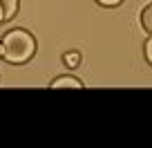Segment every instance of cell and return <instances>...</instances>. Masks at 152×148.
Segmentation results:
<instances>
[{
	"label": "cell",
	"instance_id": "9",
	"mask_svg": "<svg viewBox=\"0 0 152 148\" xmlns=\"http://www.w3.org/2000/svg\"><path fill=\"white\" fill-rule=\"evenodd\" d=\"M0 56H2V43H0Z\"/></svg>",
	"mask_w": 152,
	"mask_h": 148
},
{
	"label": "cell",
	"instance_id": "4",
	"mask_svg": "<svg viewBox=\"0 0 152 148\" xmlns=\"http://www.w3.org/2000/svg\"><path fill=\"white\" fill-rule=\"evenodd\" d=\"M141 25H143V29H145V32L152 34V5H148L145 9H143V14H141Z\"/></svg>",
	"mask_w": 152,
	"mask_h": 148
},
{
	"label": "cell",
	"instance_id": "8",
	"mask_svg": "<svg viewBox=\"0 0 152 148\" xmlns=\"http://www.w3.org/2000/svg\"><path fill=\"white\" fill-rule=\"evenodd\" d=\"M5 20V9H2V5H0V23Z\"/></svg>",
	"mask_w": 152,
	"mask_h": 148
},
{
	"label": "cell",
	"instance_id": "7",
	"mask_svg": "<svg viewBox=\"0 0 152 148\" xmlns=\"http://www.w3.org/2000/svg\"><path fill=\"white\" fill-rule=\"evenodd\" d=\"M101 5H107V7H112V5H116V2H121V0H99Z\"/></svg>",
	"mask_w": 152,
	"mask_h": 148
},
{
	"label": "cell",
	"instance_id": "5",
	"mask_svg": "<svg viewBox=\"0 0 152 148\" xmlns=\"http://www.w3.org/2000/svg\"><path fill=\"white\" fill-rule=\"evenodd\" d=\"M63 63L69 65V67H76L78 63H81V54L78 52H65L63 54Z\"/></svg>",
	"mask_w": 152,
	"mask_h": 148
},
{
	"label": "cell",
	"instance_id": "6",
	"mask_svg": "<svg viewBox=\"0 0 152 148\" xmlns=\"http://www.w3.org/2000/svg\"><path fill=\"white\" fill-rule=\"evenodd\" d=\"M145 56H148V61L152 63V38L148 40V45H145Z\"/></svg>",
	"mask_w": 152,
	"mask_h": 148
},
{
	"label": "cell",
	"instance_id": "1",
	"mask_svg": "<svg viewBox=\"0 0 152 148\" xmlns=\"http://www.w3.org/2000/svg\"><path fill=\"white\" fill-rule=\"evenodd\" d=\"M34 54V38L25 32H9L2 40V56L9 63H23Z\"/></svg>",
	"mask_w": 152,
	"mask_h": 148
},
{
	"label": "cell",
	"instance_id": "3",
	"mask_svg": "<svg viewBox=\"0 0 152 148\" xmlns=\"http://www.w3.org/2000/svg\"><path fill=\"white\" fill-rule=\"evenodd\" d=\"M0 5L5 9V20H9L11 16L18 11V0H0Z\"/></svg>",
	"mask_w": 152,
	"mask_h": 148
},
{
	"label": "cell",
	"instance_id": "2",
	"mask_svg": "<svg viewBox=\"0 0 152 148\" xmlns=\"http://www.w3.org/2000/svg\"><path fill=\"white\" fill-rule=\"evenodd\" d=\"M52 88L54 90H61V88H74V90H78V88H81V81L74 79V77H61V79H56V81L52 83Z\"/></svg>",
	"mask_w": 152,
	"mask_h": 148
}]
</instances>
